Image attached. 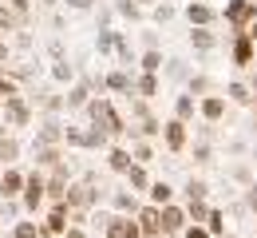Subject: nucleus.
Returning <instances> with one entry per match:
<instances>
[{
    "label": "nucleus",
    "mask_w": 257,
    "mask_h": 238,
    "mask_svg": "<svg viewBox=\"0 0 257 238\" xmlns=\"http://www.w3.org/2000/svg\"><path fill=\"white\" fill-rule=\"evenodd\" d=\"M87 115H91V123H95V127H103L107 135H123V131H131L127 119H123V115L111 107V100H103V96L87 103Z\"/></svg>",
    "instance_id": "f257e3e1"
},
{
    "label": "nucleus",
    "mask_w": 257,
    "mask_h": 238,
    "mask_svg": "<svg viewBox=\"0 0 257 238\" xmlns=\"http://www.w3.org/2000/svg\"><path fill=\"white\" fill-rule=\"evenodd\" d=\"M225 24L233 28V32H245L249 24L257 20V0H225Z\"/></svg>",
    "instance_id": "f03ea898"
},
{
    "label": "nucleus",
    "mask_w": 257,
    "mask_h": 238,
    "mask_svg": "<svg viewBox=\"0 0 257 238\" xmlns=\"http://www.w3.org/2000/svg\"><path fill=\"white\" fill-rule=\"evenodd\" d=\"M162 143H166V151L170 155H178V151H186V143H190V131H186V119H166L162 123Z\"/></svg>",
    "instance_id": "7ed1b4c3"
},
{
    "label": "nucleus",
    "mask_w": 257,
    "mask_h": 238,
    "mask_svg": "<svg viewBox=\"0 0 257 238\" xmlns=\"http://www.w3.org/2000/svg\"><path fill=\"white\" fill-rule=\"evenodd\" d=\"M229 56H233V64L237 68H253L257 64V44L249 32H233V48H229Z\"/></svg>",
    "instance_id": "20e7f679"
},
{
    "label": "nucleus",
    "mask_w": 257,
    "mask_h": 238,
    "mask_svg": "<svg viewBox=\"0 0 257 238\" xmlns=\"http://www.w3.org/2000/svg\"><path fill=\"white\" fill-rule=\"evenodd\" d=\"M0 107H4V123L8 127H28L32 123V107H28L24 96H12V100H4Z\"/></svg>",
    "instance_id": "39448f33"
},
{
    "label": "nucleus",
    "mask_w": 257,
    "mask_h": 238,
    "mask_svg": "<svg viewBox=\"0 0 257 238\" xmlns=\"http://www.w3.org/2000/svg\"><path fill=\"white\" fill-rule=\"evenodd\" d=\"M95 199H99V191L91 187V183H87V179H83V183H71V187H67V199H64V203H67V206H79V210H83V206H91Z\"/></svg>",
    "instance_id": "423d86ee"
},
{
    "label": "nucleus",
    "mask_w": 257,
    "mask_h": 238,
    "mask_svg": "<svg viewBox=\"0 0 257 238\" xmlns=\"http://www.w3.org/2000/svg\"><path fill=\"white\" fill-rule=\"evenodd\" d=\"M225 96H202L198 100V115L206 119V123H222V115H225Z\"/></svg>",
    "instance_id": "0eeeda50"
},
{
    "label": "nucleus",
    "mask_w": 257,
    "mask_h": 238,
    "mask_svg": "<svg viewBox=\"0 0 257 238\" xmlns=\"http://www.w3.org/2000/svg\"><path fill=\"white\" fill-rule=\"evenodd\" d=\"M186 218H190V214H186L182 206H174V203L162 206V230H166V234H182V230H186Z\"/></svg>",
    "instance_id": "6e6552de"
},
{
    "label": "nucleus",
    "mask_w": 257,
    "mask_h": 238,
    "mask_svg": "<svg viewBox=\"0 0 257 238\" xmlns=\"http://www.w3.org/2000/svg\"><path fill=\"white\" fill-rule=\"evenodd\" d=\"M44 195H48V179H44V175H28V187H24V206H28V210H36V206L44 203Z\"/></svg>",
    "instance_id": "1a4fd4ad"
},
{
    "label": "nucleus",
    "mask_w": 257,
    "mask_h": 238,
    "mask_svg": "<svg viewBox=\"0 0 257 238\" xmlns=\"http://www.w3.org/2000/svg\"><path fill=\"white\" fill-rule=\"evenodd\" d=\"M186 20H190L194 28H210V24L218 20V12H214L210 4H202V0H190V4H186Z\"/></svg>",
    "instance_id": "9d476101"
},
{
    "label": "nucleus",
    "mask_w": 257,
    "mask_h": 238,
    "mask_svg": "<svg viewBox=\"0 0 257 238\" xmlns=\"http://www.w3.org/2000/svg\"><path fill=\"white\" fill-rule=\"evenodd\" d=\"M139 226H143V234L147 238H155V234H162V206H143L139 210Z\"/></svg>",
    "instance_id": "9b49d317"
},
{
    "label": "nucleus",
    "mask_w": 257,
    "mask_h": 238,
    "mask_svg": "<svg viewBox=\"0 0 257 238\" xmlns=\"http://www.w3.org/2000/svg\"><path fill=\"white\" fill-rule=\"evenodd\" d=\"M24 187H28V175H20V171H4V179H0V195L4 199H16V195H24Z\"/></svg>",
    "instance_id": "f8f14e48"
},
{
    "label": "nucleus",
    "mask_w": 257,
    "mask_h": 238,
    "mask_svg": "<svg viewBox=\"0 0 257 238\" xmlns=\"http://www.w3.org/2000/svg\"><path fill=\"white\" fill-rule=\"evenodd\" d=\"M67 167L60 163V167H52V179H48V199H56V203H64L67 199Z\"/></svg>",
    "instance_id": "ddd939ff"
},
{
    "label": "nucleus",
    "mask_w": 257,
    "mask_h": 238,
    "mask_svg": "<svg viewBox=\"0 0 257 238\" xmlns=\"http://www.w3.org/2000/svg\"><path fill=\"white\" fill-rule=\"evenodd\" d=\"M67 135V127H60L56 119H48L40 131H36V147H60V139Z\"/></svg>",
    "instance_id": "4468645a"
},
{
    "label": "nucleus",
    "mask_w": 257,
    "mask_h": 238,
    "mask_svg": "<svg viewBox=\"0 0 257 238\" xmlns=\"http://www.w3.org/2000/svg\"><path fill=\"white\" fill-rule=\"evenodd\" d=\"M107 238H143V226L131 218H111L107 222Z\"/></svg>",
    "instance_id": "2eb2a0df"
},
{
    "label": "nucleus",
    "mask_w": 257,
    "mask_h": 238,
    "mask_svg": "<svg viewBox=\"0 0 257 238\" xmlns=\"http://www.w3.org/2000/svg\"><path fill=\"white\" fill-rule=\"evenodd\" d=\"M135 92H139V100H155L162 92V84H159V71H143L139 80H135Z\"/></svg>",
    "instance_id": "dca6fc26"
},
{
    "label": "nucleus",
    "mask_w": 257,
    "mask_h": 238,
    "mask_svg": "<svg viewBox=\"0 0 257 238\" xmlns=\"http://www.w3.org/2000/svg\"><path fill=\"white\" fill-rule=\"evenodd\" d=\"M107 167H111V171H119V175H127V171L135 167V159H131V151H127V147H111V151H107Z\"/></svg>",
    "instance_id": "f3484780"
},
{
    "label": "nucleus",
    "mask_w": 257,
    "mask_h": 238,
    "mask_svg": "<svg viewBox=\"0 0 257 238\" xmlns=\"http://www.w3.org/2000/svg\"><path fill=\"white\" fill-rule=\"evenodd\" d=\"M64 226H67V203H56V210L44 222V234H64Z\"/></svg>",
    "instance_id": "a211bd4d"
},
{
    "label": "nucleus",
    "mask_w": 257,
    "mask_h": 238,
    "mask_svg": "<svg viewBox=\"0 0 257 238\" xmlns=\"http://www.w3.org/2000/svg\"><path fill=\"white\" fill-rule=\"evenodd\" d=\"M225 100H229V103H241V107H253V88H245V84L233 80V84L225 88Z\"/></svg>",
    "instance_id": "6ab92c4d"
},
{
    "label": "nucleus",
    "mask_w": 257,
    "mask_h": 238,
    "mask_svg": "<svg viewBox=\"0 0 257 238\" xmlns=\"http://www.w3.org/2000/svg\"><path fill=\"white\" fill-rule=\"evenodd\" d=\"M190 44L198 48V52H214V48H218V36L210 32V28H194V32H190Z\"/></svg>",
    "instance_id": "aec40b11"
},
{
    "label": "nucleus",
    "mask_w": 257,
    "mask_h": 238,
    "mask_svg": "<svg viewBox=\"0 0 257 238\" xmlns=\"http://www.w3.org/2000/svg\"><path fill=\"white\" fill-rule=\"evenodd\" d=\"M16 159H20V143L0 131V163H16Z\"/></svg>",
    "instance_id": "412c9836"
},
{
    "label": "nucleus",
    "mask_w": 257,
    "mask_h": 238,
    "mask_svg": "<svg viewBox=\"0 0 257 238\" xmlns=\"http://www.w3.org/2000/svg\"><path fill=\"white\" fill-rule=\"evenodd\" d=\"M194 111H198V96H178L174 100V115L178 119H194Z\"/></svg>",
    "instance_id": "4be33fe9"
},
{
    "label": "nucleus",
    "mask_w": 257,
    "mask_h": 238,
    "mask_svg": "<svg viewBox=\"0 0 257 238\" xmlns=\"http://www.w3.org/2000/svg\"><path fill=\"white\" fill-rule=\"evenodd\" d=\"M60 159H64L60 147H36V163L40 167H60Z\"/></svg>",
    "instance_id": "5701e85b"
},
{
    "label": "nucleus",
    "mask_w": 257,
    "mask_h": 238,
    "mask_svg": "<svg viewBox=\"0 0 257 238\" xmlns=\"http://www.w3.org/2000/svg\"><path fill=\"white\" fill-rule=\"evenodd\" d=\"M16 24H20V12H16L8 0H0V28H4V32H12Z\"/></svg>",
    "instance_id": "b1692460"
},
{
    "label": "nucleus",
    "mask_w": 257,
    "mask_h": 238,
    "mask_svg": "<svg viewBox=\"0 0 257 238\" xmlns=\"http://www.w3.org/2000/svg\"><path fill=\"white\" fill-rule=\"evenodd\" d=\"M91 103V92H87V84H75L71 92H67V107H87Z\"/></svg>",
    "instance_id": "393cba45"
},
{
    "label": "nucleus",
    "mask_w": 257,
    "mask_h": 238,
    "mask_svg": "<svg viewBox=\"0 0 257 238\" xmlns=\"http://www.w3.org/2000/svg\"><path fill=\"white\" fill-rule=\"evenodd\" d=\"M170 195H174L170 183H151V203H155V206H166V203H170Z\"/></svg>",
    "instance_id": "a878e982"
},
{
    "label": "nucleus",
    "mask_w": 257,
    "mask_h": 238,
    "mask_svg": "<svg viewBox=\"0 0 257 238\" xmlns=\"http://www.w3.org/2000/svg\"><path fill=\"white\" fill-rule=\"evenodd\" d=\"M107 88H111V92H131L135 84H131L127 71H111V75H107Z\"/></svg>",
    "instance_id": "bb28decb"
},
{
    "label": "nucleus",
    "mask_w": 257,
    "mask_h": 238,
    "mask_svg": "<svg viewBox=\"0 0 257 238\" xmlns=\"http://www.w3.org/2000/svg\"><path fill=\"white\" fill-rule=\"evenodd\" d=\"M127 179H131V187H135V191H147V187H151V179H147L143 163H135V167L127 171Z\"/></svg>",
    "instance_id": "cd10ccee"
},
{
    "label": "nucleus",
    "mask_w": 257,
    "mask_h": 238,
    "mask_svg": "<svg viewBox=\"0 0 257 238\" xmlns=\"http://www.w3.org/2000/svg\"><path fill=\"white\" fill-rule=\"evenodd\" d=\"M143 71H162V52L159 48H147V52H143Z\"/></svg>",
    "instance_id": "c85d7f7f"
},
{
    "label": "nucleus",
    "mask_w": 257,
    "mask_h": 238,
    "mask_svg": "<svg viewBox=\"0 0 257 238\" xmlns=\"http://www.w3.org/2000/svg\"><path fill=\"white\" fill-rule=\"evenodd\" d=\"M210 88H214V84H210L206 75H194V80H190V96H198V100H202V96H214Z\"/></svg>",
    "instance_id": "c756f323"
},
{
    "label": "nucleus",
    "mask_w": 257,
    "mask_h": 238,
    "mask_svg": "<svg viewBox=\"0 0 257 238\" xmlns=\"http://www.w3.org/2000/svg\"><path fill=\"white\" fill-rule=\"evenodd\" d=\"M12 96H20V92H16V80L0 71V100H12Z\"/></svg>",
    "instance_id": "7c9ffc66"
},
{
    "label": "nucleus",
    "mask_w": 257,
    "mask_h": 238,
    "mask_svg": "<svg viewBox=\"0 0 257 238\" xmlns=\"http://www.w3.org/2000/svg\"><path fill=\"white\" fill-rule=\"evenodd\" d=\"M206 191H210V187H206L202 179H190V183H186V199H206Z\"/></svg>",
    "instance_id": "2f4dec72"
},
{
    "label": "nucleus",
    "mask_w": 257,
    "mask_h": 238,
    "mask_svg": "<svg viewBox=\"0 0 257 238\" xmlns=\"http://www.w3.org/2000/svg\"><path fill=\"white\" fill-rule=\"evenodd\" d=\"M155 159V147L151 143H135V163H151Z\"/></svg>",
    "instance_id": "473e14b6"
},
{
    "label": "nucleus",
    "mask_w": 257,
    "mask_h": 238,
    "mask_svg": "<svg viewBox=\"0 0 257 238\" xmlns=\"http://www.w3.org/2000/svg\"><path fill=\"white\" fill-rule=\"evenodd\" d=\"M115 206H119V210H131V214L139 210V203H135V195H127V191H119V195H115Z\"/></svg>",
    "instance_id": "72a5a7b5"
},
{
    "label": "nucleus",
    "mask_w": 257,
    "mask_h": 238,
    "mask_svg": "<svg viewBox=\"0 0 257 238\" xmlns=\"http://www.w3.org/2000/svg\"><path fill=\"white\" fill-rule=\"evenodd\" d=\"M206 226H210V234H222V230H225V218H222V210H210Z\"/></svg>",
    "instance_id": "f704fd0d"
},
{
    "label": "nucleus",
    "mask_w": 257,
    "mask_h": 238,
    "mask_svg": "<svg viewBox=\"0 0 257 238\" xmlns=\"http://www.w3.org/2000/svg\"><path fill=\"white\" fill-rule=\"evenodd\" d=\"M139 8H143V4H135V0H119V12L131 16V20H139Z\"/></svg>",
    "instance_id": "c9c22d12"
},
{
    "label": "nucleus",
    "mask_w": 257,
    "mask_h": 238,
    "mask_svg": "<svg viewBox=\"0 0 257 238\" xmlns=\"http://www.w3.org/2000/svg\"><path fill=\"white\" fill-rule=\"evenodd\" d=\"M12 238H36V222H20V226L12 230Z\"/></svg>",
    "instance_id": "e433bc0d"
},
{
    "label": "nucleus",
    "mask_w": 257,
    "mask_h": 238,
    "mask_svg": "<svg viewBox=\"0 0 257 238\" xmlns=\"http://www.w3.org/2000/svg\"><path fill=\"white\" fill-rule=\"evenodd\" d=\"M186 238H210V226H198L194 222V226H186Z\"/></svg>",
    "instance_id": "4c0bfd02"
},
{
    "label": "nucleus",
    "mask_w": 257,
    "mask_h": 238,
    "mask_svg": "<svg viewBox=\"0 0 257 238\" xmlns=\"http://www.w3.org/2000/svg\"><path fill=\"white\" fill-rule=\"evenodd\" d=\"M52 75H56L60 84H67V80H71V68H67V64H56V68H52Z\"/></svg>",
    "instance_id": "58836bf2"
},
{
    "label": "nucleus",
    "mask_w": 257,
    "mask_h": 238,
    "mask_svg": "<svg viewBox=\"0 0 257 238\" xmlns=\"http://www.w3.org/2000/svg\"><path fill=\"white\" fill-rule=\"evenodd\" d=\"M170 16H174L170 4H155V20H170Z\"/></svg>",
    "instance_id": "ea45409f"
},
{
    "label": "nucleus",
    "mask_w": 257,
    "mask_h": 238,
    "mask_svg": "<svg viewBox=\"0 0 257 238\" xmlns=\"http://www.w3.org/2000/svg\"><path fill=\"white\" fill-rule=\"evenodd\" d=\"M194 159H198V163H210V147L198 143V147H194Z\"/></svg>",
    "instance_id": "a19ab883"
},
{
    "label": "nucleus",
    "mask_w": 257,
    "mask_h": 238,
    "mask_svg": "<svg viewBox=\"0 0 257 238\" xmlns=\"http://www.w3.org/2000/svg\"><path fill=\"white\" fill-rule=\"evenodd\" d=\"M8 4L20 12V20H24V16H28V8H32V0H8Z\"/></svg>",
    "instance_id": "79ce46f5"
},
{
    "label": "nucleus",
    "mask_w": 257,
    "mask_h": 238,
    "mask_svg": "<svg viewBox=\"0 0 257 238\" xmlns=\"http://www.w3.org/2000/svg\"><path fill=\"white\" fill-rule=\"evenodd\" d=\"M64 4H71V8H79V12H83V8H91L95 0H64Z\"/></svg>",
    "instance_id": "37998d69"
},
{
    "label": "nucleus",
    "mask_w": 257,
    "mask_h": 238,
    "mask_svg": "<svg viewBox=\"0 0 257 238\" xmlns=\"http://www.w3.org/2000/svg\"><path fill=\"white\" fill-rule=\"evenodd\" d=\"M249 206L257 210V187H249Z\"/></svg>",
    "instance_id": "c03bdc74"
},
{
    "label": "nucleus",
    "mask_w": 257,
    "mask_h": 238,
    "mask_svg": "<svg viewBox=\"0 0 257 238\" xmlns=\"http://www.w3.org/2000/svg\"><path fill=\"white\" fill-rule=\"evenodd\" d=\"M4 60H8V44L0 40V64H4Z\"/></svg>",
    "instance_id": "a18cd8bd"
},
{
    "label": "nucleus",
    "mask_w": 257,
    "mask_h": 238,
    "mask_svg": "<svg viewBox=\"0 0 257 238\" xmlns=\"http://www.w3.org/2000/svg\"><path fill=\"white\" fill-rule=\"evenodd\" d=\"M67 238H83V230H79V226H75V230H67Z\"/></svg>",
    "instance_id": "49530a36"
},
{
    "label": "nucleus",
    "mask_w": 257,
    "mask_h": 238,
    "mask_svg": "<svg viewBox=\"0 0 257 238\" xmlns=\"http://www.w3.org/2000/svg\"><path fill=\"white\" fill-rule=\"evenodd\" d=\"M135 4H147V8H151V4H159V0H135Z\"/></svg>",
    "instance_id": "de8ad7c7"
},
{
    "label": "nucleus",
    "mask_w": 257,
    "mask_h": 238,
    "mask_svg": "<svg viewBox=\"0 0 257 238\" xmlns=\"http://www.w3.org/2000/svg\"><path fill=\"white\" fill-rule=\"evenodd\" d=\"M249 88H253V96H257V71H253V84H249Z\"/></svg>",
    "instance_id": "09e8293b"
},
{
    "label": "nucleus",
    "mask_w": 257,
    "mask_h": 238,
    "mask_svg": "<svg viewBox=\"0 0 257 238\" xmlns=\"http://www.w3.org/2000/svg\"><path fill=\"white\" fill-rule=\"evenodd\" d=\"M40 4H60V0H40Z\"/></svg>",
    "instance_id": "8fccbe9b"
},
{
    "label": "nucleus",
    "mask_w": 257,
    "mask_h": 238,
    "mask_svg": "<svg viewBox=\"0 0 257 238\" xmlns=\"http://www.w3.org/2000/svg\"><path fill=\"white\" fill-rule=\"evenodd\" d=\"M253 131H257V111H253Z\"/></svg>",
    "instance_id": "3c124183"
},
{
    "label": "nucleus",
    "mask_w": 257,
    "mask_h": 238,
    "mask_svg": "<svg viewBox=\"0 0 257 238\" xmlns=\"http://www.w3.org/2000/svg\"><path fill=\"white\" fill-rule=\"evenodd\" d=\"M253 163H257V147H253Z\"/></svg>",
    "instance_id": "603ef678"
},
{
    "label": "nucleus",
    "mask_w": 257,
    "mask_h": 238,
    "mask_svg": "<svg viewBox=\"0 0 257 238\" xmlns=\"http://www.w3.org/2000/svg\"><path fill=\"white\" fill-rule=\"evenodd\" d=\"M0 103H4V100H0Z\"/></svg>",
    "instance_id": "864d4df0"
}]
</instances>
